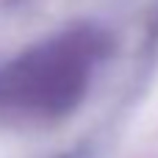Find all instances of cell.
<instances>
[{"label":"cell","instance_id":"obj_1","mask_svg":"<svg viewBox=\"0 0 158 158\" xmlns=\"http://www.w3.org/2000/svg\"><path fill=\"white\" fill-rule=\"evenodd\" d=\"M92 44L81 36H69L58 44L31 53L3 81V92L17 97L19 103L42 111H64L69 108L86 83V64Z\"/></svg>","mask_w":158,"mask_h":158}]
</instances>
